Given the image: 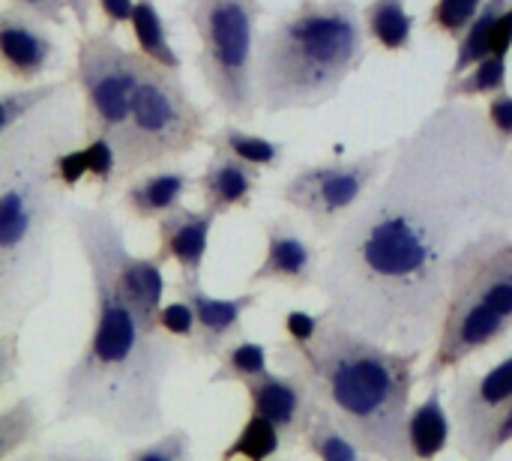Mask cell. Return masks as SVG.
Wrapping results in <instances>:
<instances>
[{
  "instance_id": "42",
  "label": "cell",
  "mask_w": 512,
  "mask_h": 461,
  "mask_svg": "<svg viewBox=\"0 0 512 461\" xmlns=\"http://www.w3.org/2000/svg\"><path fill=\"white\" fill-rule=\"evenodd\" d=\"M66 3H69V12H72L75 24L81 30H87L90 27V12H93V0H66Z\"/></svg>"
},
{
  "instance_id": "24",
  "label": "cell",
  "mask_w": 512,
  "mask_h": 461,
  "mask_svg": "<svg viewBox=\"0 0 512 461\" xmlns=\"http://www.w3.org/2000/svg\"><path fill=\"white\" fill-rule=\"evenodd\" d=\"M207 144L210 147H222L228 153H234L237 159L261 168V171H276L285 159V144L282 141H273V138H264L258 132H249L237 123H225L219 126L216 132L207 135Z\"/></svg>"
},
{
  "instance_id": "9",
  "label": "cell",
  "mask_w": 512,
  "mask_h": 461,
  "mask_svg": "<svg viewBox=\"0 0 512 461\" xmlns=\"http://www.w3.org/2000/svg\"><path fill=\"white\" fill-rule=\"evenodd\" d=\"M72 234L78 252L90 270L108 276V282L120 291V297L150 324L159 327V309L165 306V258L156 255H132L123 237L117 216L105 207H75L69 210Z\"/></svg>"
},
{
  "instance_id": "35",
  "label": "cell",
  "mask_w": 512,
  "mask_h": 461,
  "mask_svg": "<svg viewBox=\"0 0 512 461\" xmlns=\"http://www.w3.org/2000/svg\"><path fill=\"white\" fill-rule=\"evenodd\" d=\"M24 357H21V330H3L0 333V393H9L21 375Z\"/></svg>"
},
{
  "instance_id": "28",
  "label": "cell",
  "mask_w": 512,
  "mask_h": 461,
  "mask_svg": "<svg viewBox=\"0 0 512 461\" xmlns=\"http://www.w3.org/2000/svg\"><path fill=\"white\" fill-rule=\"evenodd\" d=\"M270 369V351L261 342L252 339H234L219 357H216V369L210 372V384H246L258 375H264Z\"/></svg>"
},
{
  "instance_id": "13",
  "label": "cell",
  "mask_w": 512,
  "mask_h": 461,
  "mask_svg": "<svg viewBox=\"0 0 512 461\" xmlns=\"http://www.w3.org/2000/svg\"><path fill=\"white\" fill-rule=\"evenodd\" d=\"M321 267V246H315L288 216H276L264 225V258L249 273V288L285 285L291 291H306L318 285Z\"/></svg>"
},
{
  "instance_id": "18",
  "label": "cell",
  "mask_w": 512,
  "mask_h": 461,
  "mask_svg": "<svg viewBox=\"0 0 512 461\" xmlns=\"http://www.w3.org/2000/svg\"><path fill=\"white\" fill-rule=\"evenodd\" d=\"M216 213L201 207H177L168 216L156 222V240H159V255L165 261H174L180 267V276H201L207 252H210V237L216 228Z\"/></svg>"
},
{
  "instance_id": "33",
  "label": "cell",
  "mask_w": 512,
  "mask_h": 461,
  "mask_svg": "<svg viewBox=\"0 0 512 461\" xmlns=\"http://www.w3.org/2000/svg\"><path fill=\"white\" fill-rule=\"evenodd\" d=\"M483 6L486 0H435L426 15V27L438 36L459 39Z\"/></svg>"
},
{
  "instance_id": "40",
  "label": "cell",
  "mask_w": 512,
  "mask_h": 461,
  "mask_svg": "<svg viewBox=\"0 0 512 461\" xmlns=\"http://www.w3.org/2000/svg\"><path fill=\"white\" fill-rule=\"evenodd\" d=\"M135 3L138 0H93V6L102 15V24H105L102 30L114 33L117 27H129L132 12H135Z\"/></svg>"
},
{
  "instance_id": "31",
  "label": "cell",
  "mask_w": 512,
  "mask_h": 461,
  "mask_svg": "<svg viewBox=\"0 0 512 461\" xmlns=\"http://www.w3.org/2000/svg\"><path fill=\"white\" fill-rule=\"evenodd\" d=\"M81 150H84V162H87V183L96 186V192L102 198H108L120 186V177H117L120 162H117L114 138L111 135H84Z\"/></svg>"
},
{
  "instance_id": "38",
  "label": "cell",
  "mask_w": 512,
  "mask_h": 461,
  "mask_svg": "<svg viewBox=\"0 0 512 461\" xmlns=\"http://www.w3.org/2000/svg\"><path fill=\"white\" fill-rule=\"evenodd\" d=\"M24 461H72V459H108V450L102 447H90V444H78V447H48V450H30L21 456Z\"/></svg>"
},
{
  "instance_id": "20",
  "label": "cell",
  "mask_w": 512,
  "mask_h": 461,
  "mask_svg": "<svg viewBox=\"0 0 512 461\" xmlns=\"http://www.w3.org/2000/svg\"><path fill=\"white\" fill-rule=\"evenodd\" d=\"M408 444H411V456L420 461L438 459L453 447V414L450 405H444L441 381L429 384L426 399L411 408Z\"/></svg>"
},
{
  "instance_id": "25",
  "label": "cell",
  "mask_w": 512,
  "mask_h": 461,
  "mask_svg": "<svg viewBox=\"0 0 512 461\" xmlns=\"http://www.w3.org/2000/svg\"><path fill=\"white\" fill-rule=\"evenodd\" d=\"M300 447H303L309 456H315V459L321 461L369 459L366 450L348 435V429H345L327 408H321V405H318V411H315V417H312V423H309V429H306Z\"/></svg>"
},
{
  "instance_id": "19",
  "label": "cell",
  "mask_w": 512,
  "mask_h": 461,
  "mask_svg": "<svg viewBox=\"0 0 512 461\" xmlns=\"http://www.w3.org/2000/svg\"><path fill=\"white\" fill-rule=\"evenodd\" d=\"M189 189H192V177L186 171L162 165V168L135 174L126 183L120 201H123V210L135 222H159L171 210L183 207V198Z\"/></svg>"
},
{
  "instance_id": "6",
  "label": "cell",
  "mask_w": 512,
  "mask_h": 461,
  "mask_svg": "<svg viewBox=\"0 0 512 461\" xmlns=\"http://www.w3.org/2000/svg\"><path fill=\"white\" fill-rule=\"evenodd\" d=\"M512 333V231L477 237L456 261L441 327L420 381L429 387Z\"/></svg>"
},
{
  "instance_id": "34",
  "label": "cell",
  "mask_w": 512,
  "mask_h": 461,
  "mask_svg": "<svg viewBox=\"0 0 512 461\" xmlns=\"http://www.w3.org/2000/svg\"><path fill=\"white\" fill-rule=\"evenodd\" d=\"M156 324H159V330H162L165 336L177 339L183 348H189V345L195 342V333H198V318H195V309H192V306H189L183 297H177V300L165 303V306L159 309V318H156Z\"/></svg>"
},
{
  "instance_id": "17",
  "label": "cell",
  "mask_w": 512,
  "mask_h": 461,
  "mask_svg": "<svg viewBox=\"0 0 512 461\" xmlns=\"http://www.w3.org/2000/svg\"><path fill=\"white\" fill-rule=\"evenodd\" d=\"M210 150L213 153L195 180L204 207L213 210L216 216H228L234 210H249L264 171L237 159L234 153H228L222 147H210Z\"/></svg>"
},
{
  "instance_id": "16",
  "label": "cell",
  "mask_w": 512,
  "mask_h": 461,
  "mask_svg": "<svg viewBox=\"0 0 512 461\" xmlns=\"http://www.w3.org/2000/svg\"><path fill=\"white\" fill-rule=\"evenodd\" d=\"M48 21L36 18L27 9H18L12 3L0 12V66L9 81L33 84L42 81L57 63L60 48L54 36L45 30Z\"/></svg>"
},
{
  "instance_id": "22",
  "label": "cell",
  "mask_w": 512,
  "mask_h": 461,
  "mask_svg": "<svg viewBox=\"0 0 512 461\" xmlns=\"http://www.w3.org/2000/svg\"><path fill=\"white\" fill-rule=\"evenodd\" d=\"M363 21H366L369 39L378 48L390 54H402L414 48L417 18L408 12L405 0H369L363 6Z\"/></svg>"
},
{
  "instance_id": "41",
  "label": "cell",
  "mask_w": 512,
  "mask_h": 461,
  "mask_svg": "<svg viewBox=\"0 0 512 461\" xmlns=\"http://www.w3.org/2000/svg\"><path fill=\"white\" fill-rule=\"evenodd\" d=\"M512 51V0L507 9L498 15L495 27H492V54L498 57H510Z\"/></svg>"
},
{
  "instance_id": "39",
  "label": "cell",
  "mask_w": 512,
  "mask_h": 461,
  "mask_svg": "<svg viewBox=\"0 0 512 461\" xmlns=\"http://www.w3.org/2000/svg\"><path fill=\"white\" fill-rule=\"evenodd\" d=\"M6 3H12L18 9H27L36 18H42V21H48L54 27H66V21H69V3L66 0H6Z\"/></svg>"
},
{
  "instance_id": "32",
  "label": "cell",
  "mask_w": 512,
  "mask_h": 461,
  "mask_svg": "<svg viewBox=\"0 0 512 461\" xmlns=\"http://www.w3.org/2000/svg\"><path fill=\"white\" fill-rule=\"evenodd\" d=\"M192 435L183 426L162 429L159 435L138 441L135 447L126 450L129 461H192Z\"/></svg>"
},
{
  "instance_id": "5",
  "label": "cell",
  "mask_w": 512,
  "mask_h": 461,
  "mask_svg": "<svg viewBox=\"0 0 512 461\" xmlns=\"http://www.w3.org/2000/svg\"><path fill=\"white\" fill-rule=\"evenodd\" d=\"M366 42L369 33L357 0L294 3L258 39V108L285 114L327 105L366 63Z\"/></svg>"
},
{
  "instance_id": "10",
  "label": "cell",
  "mask_w": 512,
  "mask_h": 461,
  "mask_svg": "<svg viewBox=\"0 0 512 461\" xmlns=\"http://www.w3.org/2000/svg\"><path fill=\"white\" fill-rule=\"evenodd\" d=\"M147 57L123 48L114 33L84 30L75 45L72 81L81 93L84 135H114L132 111Z\"/></svg>"
},
{
  "instance_id": "1",
  "label": "cell",
  "mask_w": 512,
  "mask_h": 461,
  "mask_svg": "<svg viewBox=\"0 0 512 461\" xmlns=\"http://www.w3.org/2000/svg\"><path fill=\"white\" fill-rule=\"evenodd\" d=\"M512 231V150L471 102L432 108L330 234L324 309L405 351H432L453 267L486 231Z\"/></svg>"
},
{
  "instance_id": "11",
  "label": "cell",
  "mask_w": 512,
  "mask_h": 461,
  "mask_svg": "<svg viewBox=\"0 0 512 461\" xmlns=\"http://www.w3.org/2000/svg\"><path fill=\"white\" fill-rule=\"evenodd\" d=\"M390 156L393 147H378L354 159L300 165L279 186V201L300 213L321 237H330L381 180Z\"/></svg>"
},
{
  "instance_id": "14",
  "label": "cell",
  "mask_w": 512,
  "mask_h": 461,
  "mask_svg": "<svg viewBox=\"0 0 512 461\" xmlns=\"http://www.w3.org/2000/svg\"><path fill=\"white\" fill-rule=\"evenodd\" d=\"M177 297H183L195 309L198 333H195V342L186 348V354L198 360H216L234 339H240L246 315L261 300V294L255 291H243L237 297H213L204 291L201 276H180Z\"/></svg>"
},
{
  "instance_id": "7",
  "label": "cell",
  "mask_w": 512,
  "mask_h": 461,
  "mask_svg": "<svg viewBox=\"0 0 512 461\" xmlns=\"http://www.w3.org/2000/svg\"><path fill=\"white\" fill-rule=\"evenodd\" d=\"M207 129L210 111L192 99L180 69H165L147 60L132 111L111 135L120 162V183H129L141 171L183 159L198 144H207Z\"/></svg>"
},
{
  "instance_id": "8",
  "label": "cell",
  "mask_w": 512,
  "mask_h": 461,
  "mask_svg": "<svg viewBox=\"0 0 512 461\" xmlns=\"http://www.w3.org/2000/svg\"><path fill=\"white\" fill-rule=\"evenodd\" d=\"M261 12V0H183V18L198 36L195 66L213 108L240 123L261 111L255 90Z\"/></svg>"
},
{
  "instance_id": "4",
  "label": "cell",
  "mask_w": 512,
  "mask_h": 461,
  "mask_svg": "<svg viewBox=\"0 0 512 461\" xmlns=\"http://www.w3.org/2000/svg\"><path fill=\"white\" fill-rule=\"evenodd\" d=\"M273 360L309 381L318 405L348 429L369 459H414L408 417L423 351L384 345L327 312L309 342H288L282 336L273 345Z\"/></svg>"
},
{
  "instance_id": "26",
  "label": "cell",
  "mask_w": 512,
  "mask_h": 461,
  "mask_svg": "<svg viewBox=\"0 0 512 461\" xmlns=\"http://www.w3.org/2000/svg\"><path fill=\"white\" fill-rule=\"evenodd\" d=\"M510 84V66L507 57L489 54L480 63L468 66L465 72L447 78L441 99L444 102H471V99H483V96H495L501 90H507Z\"/></svg>"
},
{
  "instance_id": "37",
  "label": "cell",
  "mask_w": 512,
  "mask_h": 461,
  "mask_svg": "<svg viewBox=\"0 0 512 461\" xmlns=\"http://www.w3.org/2000/svg\"><path fill=\"white\" fill-rule=\"evenodd\" d=\"M486 120L492 126V132L498 135L501 144L512 147V93L501 90L495 96H489L486 102Z\"/></svg>"
},
{
  "instance_id": "2",
  "label": "cell",
  "mask_w": 512,
  "mask_h": 461,
  "mask_svg": "<svg viewBox=\"0 0 512 461\" xmlns=\"http://www.w3.org/2000/svg\"><path fill=\"white\" fill-rule=\"evenodd\" d=\"M90 333L60 378L57 423L90 420L120 441H147L165 429V390L180 360L177 339L150 327L90 270Z\"/></svg>"
},
{
  "instance_id": "36",
  "label": "cell",
  "mask_w": 512,
  "mask_h": 461,
  "mask_svg": "<svg viewBox=\"0 0 512 461\" xmlns=\"http://www.w3.org/2000/svg\"><path fill=\"white\" fill-rule=\"evenodd\" d=\"M324 318H327V309H324V312L291 309V312L282 315V333H285L288 342H309V339L321 330Z\"/></svg>"
},
{
  "instance_id": "15",
  "label": "cell",
  "mask_w": 512,
  "mask_h": 461,
  "mask_svg": "<svg viewBox=\"0 0 512 461\" xmlns=\"http://www.w3.org/2000/svg\"><path fill=\"white\" fill-rule=\"evenodd\" d=\"M249 399V414L270 420L288 447H297L318 411V399L309 381L294 369H267L264 375L243 384Z\"/></svg>"
},
{
  "instance_id": "30",
  "label": "cell",
  "mask_w": 512,
  "mask_h": 461,
  "mask_svg": "<svg viewBox=\"0 0 512 461\" xmlns=\"http://www.w3.org/2000/svg\"><path fill=\"white\" fill-rule=\"evenodd\" d=\"M282 447H288L282 432L270 420H264L258 414H249L246 423L240 426V432L231 438V444L219 453V461H264L279 456Z\"/></svg>"
},
{
  "instance_id": "29",
  "label": "cell",
  "mask_w": 512,
  "mask_h": 461,
  "mask_svg": "<svg viewBox=\"0 0 512 461\" xmlns=\"http://www.w3.org/2000/svg\"><path fill=\"white\" fill-rule=\"evenodd\" d=\"M507 3L510 0H486V6L477 12V18L456 39V54H453V63H450L447 78L465 72L468 66H474V63H480L483 57L492 54V27H495L498 15L507 9Z\"/></svg>"
},
{
  "instance_id": "3",
  "label": "cell",
  "mask_w": 512,
  "mask_h": 461,
  "mask_svg": "<svg viewBox=\"0 0 512 461\" xmlns=\"http://www.w3.org/2000/svg\"><path fill=\"white\" fill-rule=\"evenodd\" d=\"M84 141V114L66 93L15 129L0 132V321L24 330L51 297L54 225L72 189L57 174V156Z\"/></svg>"
},
{
  "instance_id": "12",
  "label": "cell",
  "mask_w": 512,
  "mask_h": 461,
  "mask_svg": "<svg viewBox=\"0 0 512 461\" xmlns=\"http://www.w3.org/2000/svg\"><path fill=\"white\" fill-rule=\"evenodd\" d=\"M450 414L453 447L465 461H492L512 447V351L483 372L456 369Z\"/></svg>"
},
{
  "instance_id": "23",
  "label": "cell",
  "mask_w": 512,
  "mask_h": 461,
  "mask_svg": "<svg viewBox=\"0 0 512 461\" xmlns=\"http://www.w3.org/2000/svg\"><path fill=\"white\" fill-rule=\"evenodd\" d=\"M129 30L135 39V51H141L150 63L165 66V69H183V60H180L177 48L171 45V33H168V24L156 6V0L135 3Z\"/></svg>"
},
{
  "instance_id": "21",
  "label": "cell",
  "mask_w": 512,
  "mask_h": 461,
  "mask_svg": "<svg viewBox=\"0 0 512 461\" xmlns=\"http://www.w3.org/2000/svg\"><path fill=\"white\" fill-rule=\"evenodd\" d=\"M45 411L36 396H18L0 408V461L36 450L45 438Z\"/></svg>"
},
{
  "instance_id": "27",
  "label": "cell",
  "mask_w": 512,
  "mask_h": 461,
  "mask_svg": "<svg viewBox=\"0 0 512 461\" xmlns=\"http://www.w3.org/2000/svg\"><path fill=\"white\" fill-rule=\"evenodd\" d=\"M72 84L75 81L69 75V78H57V81H33V84L3 87L0 90V132H9L21 120L33 117L48 102H54L57 96H63Z\"/></svg>"
}]
</instances>
